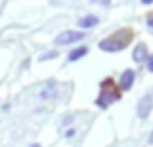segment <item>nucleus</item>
<instances>
[{
	"label": "nucleus",
	"mask_w": 153,
	"mask_h": 147,
	"mask_svg": "<svg viewBox=\"0 0 153 147\" xmlns=\"http://www.w3.org/2000/svg\"><path fill=\"white\" fill-rule=\"evenodd\" d=\"M151 109H153V99H151V97H143L140 103H138V109H136L138 116H140V118H147Z\"/></svg>",
	"instance_id": "obj_3"
},
{
	"label": "nucleus",
	"mask_w": 153,
	"mask_h": 147,
	"mask_svg": "<svg viewBox=\"0 0 153 147\" xmlns=\"http://www.w3.org/2000/svg\"><path fill=\"white\" fill-rule=\"evenodd\" d=\"M115 99H117L115 95H107V93H103V95L99 97V101H97V105H99V107H107V105H109V103H113Z\"/></svg>",
	"instance_id": "obj_6"
},
{
	"label": "nucleus",
	"mask_w": 153,
	"mask_h": 147,
	"mask_svg": "<svg viewBox=\"0 0 153 147\" xmlns=\"http://www.w3.org/2000/svg\"><path fill=\"white\" fill-rule=\"evenodd\" d=\"M145 57H147V46H145V44H138V46L134 49V55H132V59H134V61H143Z\"/></svg>",
	"instance_id": "obj_8"
},
{
	"label": "nucleus",
	"mask_w": 153,
	"mask_h": 147,
	"mask_svg": "<svg viewBox=\"0 0 153 147\" xmlns=\"http://www.w3.org/2000/svg\"><path fill=\"white\" fill-rule=\"evenodd\" d=\"M57 57V53H46L44 57H42V61H46V59H55Z\"/></svg>",
	"instance_id": "obj_9"
},
{
	"label": "nucleus",
	"mask_w": 153,
	"mask_h": 147,
	"mask_svg": "<svg viewBox=\"0 0 153 147\" xmlns=\"http://www.w3.org/2000/svg\"><path fill=\"white\" fill-rule=\"evenodd\" d=\"M88 53V49L86 46H80V49H74L71 53H69V61H78V59H82L84 55Z\"/></svg>",
	"instance_id": "obj_7"
},
{
	"label": "nucleus",
	"mask_w": 153,
	"mask_h": 147,
	"mask_svg": "<svg viewBox=\"0 0 153 147\" xmlns=\"http://www.w3.org/2000/svg\"><path fill=\"white\" fill-rule=\"evenodd\" d=\"M149 143H151V145H153V132H151V134H149Z\"/></svg>",
	"instance_id": "obj_13"
},
{
	"label": "nucleus",
	"mask_w": 153,
	"mask_h": 147,
	"mask_svg": "<svg viewBox=\"0 0 153 147\" xmlns=\"http://www.w3.org/2000/svg\"><path fill=\"white\" fill-rule=\"evenodd\" d=\"M147 69L153 72V57H149V61H147Z\"/></svg>",
	"instance_id": "obj_10"
},
{
	"label": "nucleus",
	"mask_w": 153,
	"mask_h": 147,
	"mask_svg": "<svg viewBox=\"0 0 153 147\" xmlns=\"http://www.w3.org/2000/svg\"><path fill=\"white\" fill-rule=\"evenodd\" d=\"M132 82H134V72L132 69H124V74L120 78V88L128 90V88H132Z\"/></svg>",
	"instance_id": "obj_4"
},
{
	"label": "nucleus",
	"mask_w": 153,
	"mask_h": 147,
	"mask_svg": "<svg viewBox=\"0 0 153 147\" xmlns=\"http://www.w3.org/2000/svg\"><path fill=\"white\" fill-rule=\"evenodd\" d=\"M82 38H84V34H82V32L67 30V32H63V34H59V36H57V44H74V42H78V40H82Z\"/></svg>",
	"instance_id": "obj_1"
},
{
	"label": "nucleus",
	"mask_w": 153,
	"mask_h": 147,
	"mask_svg": "<svg viewBox=\"0 0 153 147\" xmlns=\"http://www.w3.org/2000/svg\"><path fill=\"white\" fill-rule=\"evenodd\" d=\"M149 28H153V17H151V19H149Z\"/></svg>",
	"instance_id": "obj_14"
},
{
	"label": "nucleus",
	"mask_w": 153,
	"mask_h": 147,
	"mask_svg": "<svg viewBox=\"0 0 153 147\" xmlns=\"http://www.w3.org/2000/svg\"><path fill=\"white\" fill-rule=\"evenodd\" d=\"M97 23H99V19L94 15H86V17L80 19V28H94Z\"/></svg>",
	"instance_id": "obj_5"
},
{
	"label": "nucleus",
	"mask_w": 153,
	"mask_h": 147,
	"mask_svg": "<svg viewBox=\"0 0 153 147\" xmlns=\"http://www.w3.org/2000/svg\"><path fill=\"white\" fill-rule=\"evenodd\" d=\"M32 147H40V145H32Z\"/></svg>",
	"instance_id": "obj_15"
},
{
	"label": "nucleus",
	"mask_w": 153,
	"mask_h": 147,
	"mask_svg": "<svg viewBox=\"0 0 153 147\" xmlns=\"http://www.w3.org/2000/svg\"><path fill=\"white\" fill-rule=\"evenodd\" d=\"M140 2H143V4H151V2H153V0H140Z\"/></svg>",
	"instance_id": "obj_12"
},
{
	"label": "nucleus",
	"mask_w": 153,
	"mask_h": 147,
	"mask_svg": "<svg viewBox=\"0 0 153 147\" xmlns=\"http://www.w3.org/2000/svg\"><path fill=\"white\" fill-rule=\"evenodd\" d=\"M99 46H101V51H107V53H117V51H122V49L126 46V42H115L113 38H107V40H103Z\"/></svg>",
	"instance_id": "obj_2"
},
{
	"label": "nucleus",
	"mask_w": 153,
	"mask_h": 147,
	"mask_svg": "<svg viewBox=\"0 0 153 147\" xmlns=\"http://www.w3.org/2000/svg\"><path fill=\"white\" fill-rule=\"evenodd\" d=\"M92 2H101V4H109V0H92Z\"/></svg>",
	"instance_id": "obj_11"
}]
</instances>
